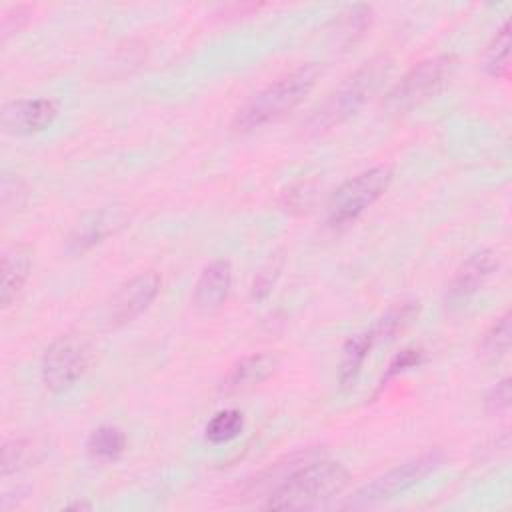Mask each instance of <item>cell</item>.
I'll use <instances>...</instances> for the list:
<instances>
[{"label": "cell", "mask_w": 512, "mask_h": 512, "mask_svg": "<svg viewBox=\"0 0 512 512\" xmlns=\"http://www.w3.org/2000/svg\"><path fill=\"white\" fill-rule=\"evenodd\" d=\"M350 480L348 470L314 450L288 476H284L268 494L266 508L272 510H308L340 494Z\"/></svg>", "instance_id": "obj_1"}, {"label": "cell", "mask_w": 512, "mask_h": 512, "mask_svg": "<svg viewBox=\"0 0 512 512\" xmlns=\"http://www.w3.org/2000/svg\"><path fill=\"white\" fill-rule=\"evenodd\" d=\"M320 74L322 68L316 62H308L270 82L236 112L232 122L234 130L252 132L268 122L278 120L310 94Z\"/></svg>", "instance_id": "obj_2"}, {"label": "cell", "mask_w": 512, "mask_h": 512, "mask_svg": "<svg viewBox=\"0 0 512 512\" xmlns=\"http://www.w3.org/2000/svg\"><path fill=\"white\" fill-rule=\"evenodd\" d=\"M388 72H390V60L384 56L364 62L334 92H330L326 100L310 114L306 122V130L312 134H322L346 122L380 88Z\"/></svg>", "instance_id": "obj_3"}, {"label": "cell", "mask_w": 512, "mask_h": 512, "mask_svg": "<svg viewBox=\"0 0 512 512\" xmlns=\"http://www.w3.org/2000/svg\"><path fill=\"white\" fill-rule=\"evenodd\" d=\"M454 54H438L414 64L386 94L384 108L392 114H406L438 96L456 70Z\"/></svg>", "instance_id": "obj_4"}, {"label": "cell", "mask_w": 512, "mask_h": 512, "mask_svg": "<svg viewBox=\"0 0 512 512\" xmlns=\"http://www.w3.org/2000/svg\"><path fill=\"white\" fill-rule=\"evenodd\" d=\"M390 180L388 166H374L342 182L326 202V224L340 230L356 222L386 192Z\"/></svg>", "instance_id": "obj_5"}, {"label": "cell", "mask_w": 512, "mask_h": 512, "mask_svg": "<svg viewBox=\"0 0 512 512\" xmlns=\"http://www.w3.org/2000/svg\"><path fill=\"white\" fill-rule=\"evenodd\" d=\"M442 462H444V456L440 450H428L420 456H414V458L390 468L388 472H384L382 476L364 484L362 488H358L348 498L344 508H368V506L392 500V498L408 492L416 484H420L432 472H436Z\"/></svg>", "instance_id": "obj_6"}, {"label": "cell", "mask_w": 512, "mask_h": 512, "mask_svg": "<svg viewBox=\"0 0 512 512\" xmlns=\"http://www.w3.org/2000/svg\"><path fill=\"white\" fill-rule=\"evenodd\" d=\"M90 360L88 342L78 334L56 338L42 356L40 378L50 392H64L86 372Z\"/></svg>", "instance_id": "obj_7"}, {"label": "cell", "mask_w": 512, "mask_h": 512, "mask_svg": "<svg viewBox=\"0 0 512 512\" xmlns=\"http://www.w3.org/2000/svg\"><path fill=\"white\" fill-rule=\"evenodd\" d=\"M160 276L154 270L140 272L128 282H124L112 296L108 304V322L112 326H122L136 316H140L158 296Z\"/></svg>", "instance_id": "obj_8"}, {"label": "cell", "mask_w": 512, "mask_h": 512, "mask_svg": "<svg viewBox=\"0 0 512 512\" xmlns=\"http://www.w3.org/2000/svg\"><path fill=\"white\" fill-rule=\"evenodd\" d=\"M58 116L52 98H18L2 106V128L12 136H30L46 130Z\"/></svg>", "instance_id": "obj_9"}, {"label": "cell", "mask_w": 512, "mask_h": 512, "mask_svg": "<svg viewBox=\"0 0 512 512\" xmlns=\"http://www.w3.org/2000/svg\"><path fill=\"white\" fill-rule=\"evenodd\" d=\"M498 254L490 248H482L470 254L456 274L452 276L446 290V304L450 308L466 306V302L486 284V280L498 270Z\"/></svg>", "instance_id": "obj_10"}, {"label": "cell", "mask_w": 512, "mask_h": 512, "mask_svg": "<svg viewBox=\"0 0 512 512\" xmlns=\"http://www.w3.org/2000/svg\"><path fill=\"white\" fill-rule=\"evenodd\" d=\"M230 286H232L230 262L224 258H216L208 262L194 284V296H192L194 308L200 314L218 312L230 294Z\"/></svg>", "instance_id": "obj_11"}, {"label": "cell", "mask_w": 512, "mask_h": 512, "mask_svg": "<svg viewBox=\"0 0 512 512\" xmlns=\"http://www.w3.org/2000/svg\"><path fill=\"white\" fill-rule=\"evenodd\" d=\"M124 222H126V216L118 208H112V210L104 208V210L92 212L74 226V230L66 240V250L70 254H82L92 246L100 244L110 234H114L118 228H122Z\"/></svg>", "instance_id": "obj_12"}, {"label": "cell", "mask_w": 512, "mask_h": 512, "mask_svg": "<svg viewBox=\"0 0 512 512\" xmlns=\"http://www.w3.org/2000/svg\"><path fill=\"white\" fill-rule=\"evenodd\" d=\"M278 364H280V360L272 352L244 356L222 378L220 392H224V394L248 392V390L260 386L264 380H268L276 372Z\"/></svg>", "instance_id": "obj_13"}, {"label": "cell", "mask_w": 512, "mask_h": 512, "mask_svg": "<svg viewBox=\"0 0 512 512\" xmlns=\"http://www.w3.org/2000/svg\"><path fill=\"white\" fill-rule=\"evenodd\" d=\"M32 270V250L26 244L8 248L2 256V280H0V302L8 308L26 284Z\"/></svg>", "instance_id": "obj_14"}, {"label": "cell", "mask_w": 512, "mask_h": 512, "mask_svg": "<svg viewBox=\"0 0 512 512\" xmlns=\"http://www.w3.org/2000/svg\"><path fill=\"white\" fill-rule=\"evenodd\" d=\"M420 312V302L410 298V300H402L394 306H390L368 330L374 338V344H382V342H390L394 340L400 332H404L416 318Z\"/></svg>", "instance_id": "obj_15"}, {"label": "cell", "mask_w": 512, "mask_h": 512, "mask_svg": "<svg viewBox=\"0 0 512 512\" xmlns=\"http://www.w3.org/2000/svg\"><path fill=\"white\" fill-rule=\"evenodd\" d=\"M374 346L376 344H374L370 330L358 332L344 342L342 356H340V370H338V380H340L342 388L354 386V382Z\"/></svg>", "instance_id": "obj_16"}, {"label": "cell", "mask_w": 512, "mask_h": 512, "mask_svg": "<svg viewBox=\"0 0 512 512\" xmlns=\"http://www.w3.org/2000/svg\"><path fill=\"white\" fill-rule=\"evenodd\" d=\"M86 448L94 460L112 462L122 456V452L126 448V436L118 426L104 424L90 432Z\"/></svg>", "instance_id": "obj_17"}, {"label": "cell", "mask_w": 512, "mask_h": 512, "mask_svg": "<svg viewBox=\"0 0 512 512\" xmlns=\"http://www.w3.org/2000/svg\"><path fill=\"white\" fill-rule=\"evenodd\" d=\"M40 448L30 438H14L2 446V476H10L40 460Z\"/></svg>", "instance_id": "obj_18"}, {"label": "cell", "mask_w": 512, "mask_h": 512, "mask_svg": "<svg viewBox=\"0 0 512 512\" xmlns=\"http://www.w3.org/2000/svg\"><path fill=\"white\" fill-rule=\"evenodd\" d=\"M484 70L492 78L506 80L510 76V24L504 22L494 34L484 54Z\"/></svg>", "instance_id": "obj_19"}, {"label": "cell", "mask_w": 512, "mask_h": 512, "mask_svg": "<svg viewBox=\"0 0 512 512\" xmlns=\"http://www.w3.org/2000/svg\"><path fill=\"white\" fill-rule=\"evenodd\" d=\"M244 428V414L236 408L216 412L206 424V440L212 444H224L234 440Z\"/></svg>", "instance_id": "obj_20"}, {"label": "cell", "mask_w": 512, "mask_h": 512, "mask_svg": "<svg viewBox=\"0 0 512 512\" xmlns=\"http://www.w3.org/2000/svg\"><path fill=\"white\" fill-rule=\"evenodd\" d=\"M370 18H372V8L370 6H366V4L350 6L336 20V38L344 46L354 44L364 34V30L368 28Z\"/></svg>", "instance_id": "obj_21"}, {"label": "cell", "mask_w": 512, "mask_h": 512, "mask_svg": "<svg viewBox=\"0 0 512 512\" xmlns=\"http://www.w3.org/2000/svg\"><path fill=\"white\" fill-rule=\"evenodd\" d=\"M510 312L502 314L482 336L480 342V356L484 360H498L502 358L510 348V336H512V322Z\"/></svg>", "instance_id": "obj_22"}, {"label": "cell", "mask_w": 512, "mask_h": 512, "mask_svg": "<svg viewBox=\"0 0 512 512\" xmlns=\"http://www.w3.org/2000/svg\"><path fill=\"white\" fill-rule=\"evenodd\" d=\"M422 362H424V350H422V348H416V346L404 348L402 352H398V354L390 360V364H388V368H386V372H384V376H382V380H380V386H382L384 382H388L390 378H394V376H398V374H402V372H406V370H410V368L420 366Z\"/></svg>", "instance_id": "obj_23"}, {"label": "cell", "mask_w": 512, "mask_h": 512, "mask_svg": "<svg viewBox=\"0 0 512 512\" xmlns=\"http://www.w3.org/2000/svg\"><path fill=\"white\" fill-rule=\"evenodd\" d=\"M30 16H32V8L26 4H16L8 8L2 14V38H8L10 34L22 30L28 24Z\"/></svg>", "instance_id": "obj_24"}, {"label": "cell", "mask_w": 512, "mask_h": 512, "mask_svg": "<svg viewBox=\"0 0 512 512\" xmlns=\"http://www.w3.org/2000/svg\"><path fill=\"white\" fill-rule=\"evenodd\" d=\"M484 404H486V410L490 414H498V412L508 410V406H510V378H504V380L496 382L488 390Z\"/></svg>", "instance_id": "obj_25"}, {"label": "cell", "mask_w": 512, "mask_h": 512, "mask_svg": "<svg viewBox=\"0 0 512 512\" xmlns=\"http://www.w3.org/2000/svg\"><path fill=\"white\" fill-rule=\"evenodd\" d=\"M68 508H74V510H82V508H84V510H88L90 504H86V502H74V504H70Z\"/></svg>", "instance_id": "obj_26"}]
</instances>
